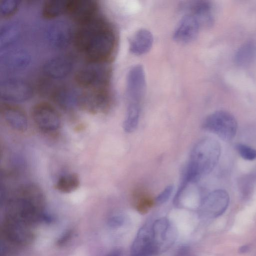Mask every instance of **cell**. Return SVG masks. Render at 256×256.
Segmentation results:
<instances>
[{"mask_svg": "<svg viewBox=\"0 0 256 256\" xmlns=\"http://www.w3.org/2000/svg\"><path fill=\"white\" fill-rule=\"evenodd\" d=\"M74 41L88 62H108L114 51L116 37L111 25L98 14L78 24Z\"/></svg>", "mask_w": 256, "mask_h": 256, "instance_id": "obj_1", "label": "cell"}, {"mask_svg": "<svg viewBox=\"0 0 256 256\" xmlns=\"http://www.w3.org/2000/svg\"><path fill=\"white\" fill-rule=\"evenodd\" d=\"M45 198L42 190L33 184L20 186L7 200L6 215L33 226L42 222Z\"/></svg>", "mask_w": 256, "mask_h": 256, "instance_id": "obj_2", "label": "cell"}, {"mask_svg": "<svg viewBox=\"0 0 256 256\" xmlns=\"http://www.w3.org/2000/svg\"><path fill=\"white\" fill-rule=\"evenodd\" d=\"M220 150L219 142L214 138H204L198 140L191 151L180 188L185 190L188 184L210 174L218 162Z\"/></svg>", "mask_w": 256, "mask_h": 256, "instance_id": "obj_3", "label": "cell"}, {"mask_svg": "<svg viewBox=\"0 0 256 256\" xmlns=\"http://www.w3.org/2000/svg\"><path fill=\"white\" fill-rule=\"evenodd\" d=\"M111 69L108 62H88L75 75V81L85 90L108 88Z\"/></svg>", "mask_w": 256, "mask_h": 256, "instance_id": "obj_4", "label": "cell"}, {"mask_svg": "<svg viewBox=\"0 0 256 256\" xmlns=\"http://www.w3.org/2000/svg\"><path fill=\"white\" fill-rule=\"evenodd\" d=\"M202 128L216 134L222 140H232L236 134L238 124L235 118L230 112L218 110L208 116L204 120Z\"/></svg>", "mask_w": 256, "mask_h": 256, "instance_id": "obj_5", "label": "cell"}, {"mask_svg": "<svg viewBox=\"0 0 256 256\" xmlns=\"http://www.w3.org/2000/svg\"><path fill=\"white\" fill-rule=\"evenodd\" d=\"M112 98L108 88L85 90L78 95L77 106L90 114L106 112Z\"/></svg>", "mask_w": 256, "mask_h": 256, "instance_id": "obj_6", "label": "cell"}, {"mask_svg": "<svg viewBox=\"0 0 256 256\" xmlns=\"http://www.w3.org/2000/svg\"><path fill=\"white\" fill-rule=\"evenodd\" d=\"M2 230L7 240L18 246H26L34 239L32 226L8 216H5Z\"/></svg>", "mask_w": 256, "mask_h": 256, "instance_id": "obj_7", "label": "cell"}, {"mask_svg": "<svg viewBox=\"0 0 256 256\" xmlns=\"http://www.w3.org/2000/svg\"><path fill=\"white\" fill-rule=\"evenodd\" d=\"M31 114L36 126L43 132H54L58 130L60 126L59 113L50 104H37L32 108Z\"/></svg>", "mask_w": 256, "mask_h": 256, "instance_id": "obj_8", "label": "cell"}, {"mask_svg": "<svg viewBox=\"0 0 256 256\" xmlns=\"http://www.w3.org/2000/svg\"><path fill=\"white\" fill-rule=\"evenodd\" d=\"M146 88L145 72L143 67L136 64L130 70L126 80L128 104L141 106Z\"/></svg>", "mask_w": 256, "mask_h": 256, "instance_id": "obj_9", "label": "cell"}, {"mask_svg": "<svg viewBox=\"0 0 256 256\" xmlns=\"http://www.w3.org/2000/svg\"><path fill=\"white\" fill-rule=\"evenodd\" d=\"M131 256H154L158 254L152 224H146L138 230L130 248Z\"/></svg>", "mask_w": 256, "mask_h": 256, "instance_id": "obj_10", "label": "cell"}, {"mask_svg": "<svg viewBox=\"0 0 256 256\" xmlns=\"http://www.w3.org/2000/svg\"><path fill=\"white\" fill-rule=\"evenodd\" d=\"M154 242L158 254L165 252L174 242L176 232L174 226L166 218L156 220L152 224Z\"/></svg>", "mask_w": 256, "mask_h": 256, "instance_id": "obj_11", "label": "cell"}, {"mask_svg": "<svg viewBox=\"0 0 256 256\" xmlns=\"http://www.w3.org/2000/svg\"><path fill=\"white\" fill-rule=\"evenodd\" d=\"M229 202V195L226 190H216L210 192L202 200L200 208L206 215L215 218L224 212Z\"/></svg>", "mask_w": 256, "mask_h": 256, "instance_id": "obj_12", "label": "cell"}, {"mask_svg": "<svg viewBox=\"0 0 256 256\" xmlns=\"http://www.w3.org/2000/svg\"><path fill=\"white\" fill-rule=\"evenodd\" d=\"M98 5L92 0H68L66 14L78 24L86 22L98 14Z\"/></svg>", "mask_w": 256, "mask_h": 256, "instance_id": "obj_13", "label": "cell"}, {"mask_svg": "<svg viewBox=\"0 0 256 256\" xmlns=\"http://www.w3.org/2000/svg\"><path fill=\"white\" fill-rule=\"evenodd\" d=\"M30 86L20 80H8L1 85L0 96L3 99L10 102H22L32 95Z\"/></svg>", "mask_w": 256, "mask_h": 256, "instance_id": "obj_14", "label": "cell"}, {"mask_svg": "<svg viewBox=\"0 0 256 256\" xmlns=\"http://www.w3.org/2000/svg\"><path fill=\"white\" fill-rule=\"evenodd\" d=\"M200 28L197 20L192 14L186 13L174 32V39L180 44L190 43L196 38Z\"/></svg>", "mask_w": 256, "mask_h": 256, "instance_id": "obj_15", "label": "cell"}, {"mask_svg": "<svg viewBox=\"0 0 256 256\" xmlns=\"http://www.w3.org/2000/svg\"><path fill=\"white\" fill-rule=\"evenodd\" d=\"M186 13L192 14L201 28H210L214 24V10L212 3L208 0H195L186 4Z\"/></svg>", "mask_w": 256, "mask_h": 256, "instance_id": "obj_16", "label": "cell"}, {"mask_svg": "<svg viewBox=\"0 0 256 256\" xmlns=\"http://www.w3.org/2000/svg\"><path fill=\"white\" fill-rule=\"evenodd\" d=\"M73 66L72 58L67 55L60 56L48 60L44 66V71L50 78H60L68 74Z\"/></svg>", "mask_w": 256, "mask_h": 256, "instance_id": "obj_17", "label": "cell"}, {"mask_svg": "<svg viewBox=\"0 0 256 256\" xmlns=\"http://www.w3.org/2000/svg\"><path fill=\"white\" fill-rule=\"evenodd\" d=\"M0 114L4 121L13 129L24 132L28 127V119L24 112L20 108L4 104L0 107Z\"/></svg>", "mask_w": 256, "mask_h": 256, "instance_id": "obj_18", "label": "cell"}, {"mask_svg": "<svg viewBox=\"0 0 256 256\" xmlns=\"http://www.w3.org/2000/svg\"><path fill=\"white\" fill-rule=\"evenodd\" d=\"M153 42L152 34L148 30L140 29L134 34L130 40V51L136 56L144 54L150 50Z\"/></svg>", "mask_w": 256, "mask_h": 256, "instance_id": "obj_19", "label": "cell"}, {"mask_svg": "<svg viewBox=\"0 0 256 256\" xmlns=\"http://www.w3.org/2000/svg\"><path fill=\"white\" fill-rule=\"evenodd\" d=\"M256 58V42L248 41L241 46L235 56L236 64L241 67L248 66Z\"/></svg>", "mask_w": 256, "mask_h": 256, "instance_id": "obj_20", "label": "cell"}, {"mask_svg": "<svg viewBox=\"0 0 256 256\" xmlns=\"http://www.w3.org/2000/svg\"><path fill=\"white\" fill-rule=\"evenodd\" d=\"M68 0H50L44 5L42 14L46 18L51 19L66 14Z\"/></svg>", "mask_w": 256, "mask_h": 256, "instance_id": "obj_21", "label": "cell"}, {"mask_svg": "<svg viewBox=\"0 0 256 256\" xmlns=\"http://www.w3.org/2000/svg\"><path fill=\"white\" fill-rule=\"evenodd\" d=\"M78 95L66 88H62L54 95V102L62 108L68 110L77 106Z\"/></svg>", "mask_w": 256, "mask_h": 256, "instance_id": "obj_22", "label": "cell"}, {"mask_svg": "<svg viewBox=\"0 0 256 256\" xmlns=\"http://www.w3.org/2000/svg\"><path fill=\"white\" fill-rule=\"evenodd\" d=\"M80 182L79 177L76 174H68L58 178L55 188L62 192L70 193L78 188Z\"/></svg>", "mask_w": 256, "mask_h": 256, "instance_id": "obj_23", "label": "cell"}, {"mask_svg": "<svg viewBox=\"0 0 256 256\" xmlns=\"http://www.w3.org/2000/svg\"><path fill=\"white\" fill-rule=\"evenodd\" d=\"M141 106L128 104L126 118L123 124L124 130L128 133L134 132L138 127Z\"/></svg>", "mask_w": 256, "mask_h": 256, "instance_id": "obj_24", "label": "cell"}, {"mask_svg": "<svg viewBox=\"0 0 256 256\" xmlns=\"http://www.w3.org/2000/svg\"><path fill=\"white\" fill-rule=\"evenodd\" d=\"M49 34L50 42L58 46L66 44L70 38L68 28L61 24H58L56 26L52 28Z\"/></svg>", "mask_w": 256, "mask_h": 256, "instance_id": "obj_25", "label": "cell"}, {"mask_svg": "<svg viewBox=\"0 0 256 256\" xmlns=\"http://www.w3.org/2000/svg\"><path fill=\"white\" fill-rule=\"evenodd\" d=\"M18 3L17 0H6L0 4V14L2 18H8L12 15L17 10Z\"/></svg>", "mask_w": 256, "mask_h": 256, "instance_id": "obj_26", "label": "cell"}, {"mask_svg": "<svg viewBox=\"0 0 256 256\" xmlns=\"http://www.w3.org/2000/svg\"><path fill=\"white\" fill-rule=\"evenodd\" d=\"M236 149L240 156L244 160H252L256 158V150L247 145L238 144Z\"/></svg>", "mask_w": 256, "mask_h": 256, "instance_id": "obj_27", "label": "cell"}, {"mask_svg": "<svg viewBox=\"0 0 256 256\" xmlns=\"http://www.w3.org/2000/svg\"><path fill=\"white\" fill-rule=\"evenodd\" d=\"M154 202L155 203L154 200H153L150 196L142 194L139 196L137 204L138 210L141 212H146Z\"/></svg>", "mask_w": 256, "mask_h": 256, "instance_id": "obj_28", "label": "cell"}, {"mask_svg": "<svg viewBox=\"0 0 256 256\" xmlns=\"http://www.w3.org/2000/svg\"><path fill=\"white\" fill-rule=\"evenodd\" d=\"M173 191V186L169 185L156 198L154 202L157 204L166 202L170 198Z\"/></svg>", "mask_w": 256, "mask_h": 256, "instance_id": "obj_29", "label": "cell"}, {"mask_svg": "<svg viewBox=\"0 0 256 256\" xmlns=\"http://www.w3.org/2000/svg\"><path fill=\"white\" fill-rule=\"evenodd\" d=\"M125 216L122 214H116L110 216L108 220V226L113 228L122 226L125 222Z\"/></svg>", "mask_w": 256, "mask_h": 256, "instance_id": "obj_30", "label": "cell"}, {"mask_svg": "<svg viewBox=\"0 0 256 256\" xmlns=\"http://www.w3.org/2000/svg\"><path fill=\"white\" fill-rule=\"evenodd\" d=\"M252 181L248 178H246L242 180L240 184V190L244 196H248L251 192L252 188Z\"/></svg>", "mask_w": 256, "mask_h": 256, "instance_id": "obj_31", "label": "cell"}, {"mask_svg": "<svg viewBox=\"0 0 256 256\" xmlns=\"http://www.w3.org/2000/svg\"><path fill=\"white\" fill-rule=\"evenodd\" d=\"M174 256H195L191 248L187 246H182L178 248Z\"/></svg>", "mask_w": 256, "mask_h": 256, "instance_id": "obj_32", "label": "cell"}, {"mask_svg": "<svg viewBox=\"0 0 256 256\" xmlns=\"http://www.w3.org/2000/svg\"><path fill=\"white\" fill-rule=\"evenodd\" d=\"M72 234V232L70 230L66 232L58 240V244L61 246L66 243L70 239Z\"/></svg>", "mask_w": 256, "mask_h": 256, "instance_id": "obj_33", "label": "cell"}, {"mask_svg": "<svg viewBox=\"0 0 256 256\" xmlns=\"http://www.w3.org/2000/svg\"><path fill=\"white\" fill-rule=\"evenodd\" d=\"M121 251L119 250H116L110 252L106 256H121Z\"/></svg>", "mask_w": 256, "mask_h": 256, "instance_id": "obj_34", "label": "cell"}, {"mask_svg": "<svg viewBox=\"0 0 256 256\" xmlns=\"http://www.w3.org/2000/svg\"><path fill=\"white\" fill-rule=\"evenodd\" d=\"M250 248L248 246H247V245L242 246L240 248L239 252L240 253L246 252L249 250Z\"/></svg>", "mask_w": 256, "mask_h": 256, "instance_id": "obj_35", "label": "cell"}]
</instances>
